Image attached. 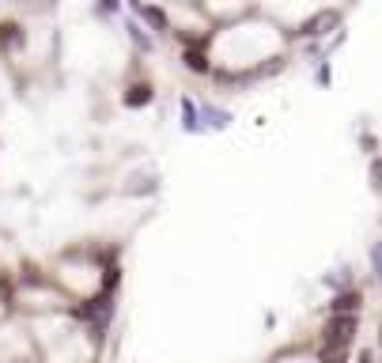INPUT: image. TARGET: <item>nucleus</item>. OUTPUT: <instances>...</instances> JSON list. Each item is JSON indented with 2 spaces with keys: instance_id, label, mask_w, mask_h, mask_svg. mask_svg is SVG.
Wrapping results in <instances>:
<instances>
[{
  "instance_id": "nucleus-1",
  "label": "nucleus",
  "mask_w": 382,
  "mask_h": 363,
  "mask_svg": "<svg viewBox=\"0 0 382 363\" xmlns=\"http://www.w3.org/2000/svg\"><path fill=\"white\" fill-rule=\"evenodd\" d=\"M356 314H333L326 326V344H337V348H348L356 341Z\"/></svg>"
},
{
  "instance_id": "nucleus-7",
  "label": "nucleus",
  "mask_w": 382,
  "mask_h": 363,
  "mask_svg": "<svg viewBox=\"0 0 382 363\" xmlns=\"http://www.w3.org/2000/svg\"><path fill=\"white\" fill-rule=\"evenodd\" d=\"M140 12H144V19H148L156 30H167V12H163V8H140Z\"/></svg>"
},
{
  "instance_id": "nucleus-10",
  "label": "nucleus",
  "mask_w": 382,
  "mask_h": 363,
  "mask_svg": "<svg viewBox=\"0 0 382 363\" xmlns=\"http://www.w3.org/2000/svg\"><path fill=\"white\" fill-rule=\"evenodd\" d=\"M129 35H133V42L140 46V50H152V38L144 35V27H136V23H129Z\"/></svg>"
},
{
  "instance_id": "nucleus-2",
  "label": "nucleus",
  "mask_w": 382,
  "mask_h": 363,
  "mask_svg": "<svg viewBox=\"0 0 382 363\" xmlns=\"http://www.w3.org/2000/svg\"><path fill=\"white\" fill-rule=\"evenodd\" d=\"M340 23V12H318L314 19H307L303 27H299V35L303 38H318V35H326L329 27H337Z\"/></svg>"
},
{
  "instance_id": "nucleus-6",
  "label": "nucleus",
  "mask_w": 382,
  "mask_h": 363,
  "mask_svg": "<svg viewBox=\"0 0 382 363\" xmlns=\"http://www.w3.org/2000/svg\"><path fill=\"white\" fill-rule=\"evenodd\" d=\"M182 61H185V68H193V72H208V57L201 50H185Z\"/></svg>"
},
{
  "instance_id": "nucleus-3",
  "label": "nucleus",
  "mask_w": 382,
  "mask_h": 363,
  "mask_svg": "<svg viewBox=\"0 0 382 363\" xmlns=\"http://www.w3.org/2000/svg\"><path fill=\"white\" fill-rule=\"evenodd\" d=\"M12 46H23V27L19 23H0V53L12 50Z\"/></svg>"
},
{
  "instance_id": "nucleus-13",
  "label": "nucleus",
  "mask_w": 382,
  "mask_h": 363,
  "mask_svg": "<svg viewBox=\"0 0 382 363\" xmlns=\"http://www.w3.org/2000/svg\"><path fill=\"white\" fill-rule=\"evenodd\" d=\"M375 185L382 189V167H375Z\"/></svg>"
},
{
  "instance_id": "nucleus-14",
  "label": "nucleus",
  "mask_w": 382,
  "mask_h": 363,
  "mask_svg": "<svg viewBox=\"0 0 382 363\" xmlns=\"http://www.w3.org/2000/svg\"><path fill=\"white\" fill-rule=\"evenodd\" d=\"M360 363H375V356H371V352H363V356H360Z\"/></svg>"
},
{
  "instance_id": "nucleus-4",
  "label": "nucleus",
  "mask_w": 382,
  "mask_h": 363,
  "mask_svg": "<svg viewBox=\"0 0 382 363\" xmlns=\"http://www.w3.org/2000/svg\"><path fill=\"white\" fill-rule=\"evenodd\" d=\"M152 102V87L148 84H136L125 91V106H148Z\"/></svg>"
},
{
  "instance_id": "nucleus-12",
  "label": "nucleus",
  "mask_w": 382,
  "mask_h": 363,
  "mask_svg": "<svg viewBox=\"0 0 382 363\" xmlns=\"http://www.w3.org/2000/svg\"><path fill=\"white\" fill-rule=\"evenodd\" d=\"M102 8H107V12H113V8H118V0H102Z\"/></svg>"
},
{
  "instance_id": "nucleus-5",
  "label": "nucleus",
  "mask_w": 382,
  "mask_h": 363,
  "mask_svg": "<svg viewBox=\"0 0 382 363\" xmlns=\"http://www.w3.org/2000/svg\"><path fill=\"white\" fill-rule=\"evenodd\" d=\"M356 306H360V295L345 292V295H337V299H333V314H352Z\"/></svg>"
},
{
  "instance_id": "nucleus-9",
  "label": "nucleus",
  "mask_w": 382,
  "mask_h": 363,
  "mask_svg": "<svg viewBox=\"0 0 382 363\" xmlns=\"http://www.w3.org/2000/svg\"><path fill=\"white\" fill-rule=\"evenodd\" d=\"M182 118H185V121H182L185 129H193V133L201 129V121H197V106H193L190 99H182Z\"/></svg>"
},
{
  "instance_id": "nucleus-11",
  "label": "nucleus",
  "mask_w": 382,
  "mask_h": 363,
  "mask_svg": "<svg viewBox=\"0 0 382 363\" xmlns=\"http://www.w3.org/2000/svg\"><path fill=\"white\" fill-rule=\"evenodd\" d=\"M371 272L382 280V242H375V246H371Z\"/></svg>"
},
{
  "instance_id": "nucleus-8",
  "label": "nucleus",
  "mask_w": 382,
  "mask_h": 363,
  "mask_svg": "<svg viewBox=\"0 0 382 363\" xmlns=\"http://www.w3.org/2000/svg\"><path fill=\"white\" fill-rule=\"evenodd\" d=\"M348 348H337V344H322V363H345Z\"/></svg>"
}]
</instances>
